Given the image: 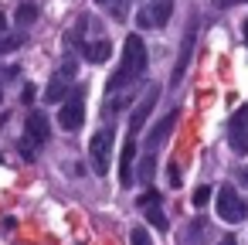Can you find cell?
<instances>
[{
  "label": "cell",
  "mask_w": 248,
  "mask_h": 245,
  "mask_svg": "<svg viewBox=\"0 0 248 245\" xmlns=\"http://www.w3.org/2000/svg\"><path fill=\"white\" fill-rule=\"evenodd\" d=\"M143 72H146V45H143L140 34H129L126 45H123V65H119V72L109 79L106 96L123 92V89H133L136 79H143Z\"/></svg>",
  "instance_id": "obj_1"
},
{
  "label": "cell",
  "mask_w": 248,
  "mask_h": 245,
  "mask_svg": "<svg viewBox=\"0 0 248 245\" xmlns=\"http://www.w3.org/2000/svg\"><path fill=\"white\" fill-rule=\"evenodd\" d=\"M48 140H51V123H48V116H45L41 109H31L28 119H24V136L17 140V153H21L24 160H34L38 150H41Z\"/></svg>",
  "instance_id": "obj_2"
},
{
  "label": "cell",
  "mask_w": 248,
  "mask_h": 245,
  "mask_svg": "<svg viewBox=\"0 0 248 245\" xmlns=\"http://www.w3.org/2000/svg\"><path fill=\"white\" fill-rule=\"evenodd\" d=\"M112 143H116L112 126H102V130L92 136V143H89V160H92V170H95L99 177L109 174V163H112Z\"/></svg>",
  "instance_id": "obj_3"
},
{
  "label": "cell",
  "mask_w": 248,
  "mask_h": 245,
  "mask_svg": "<svg viewBox=\"0 0 248 245\" xmlns=\"http://www.w3.org/2000/svg\"><path fill=\"white\" fill-rule=\"evenodd\" d=\"M217 218H224L228 225H238L248 218V201L234 191V187H221L217 191Z\"/></svg>",
  "instance_id": "obj_4"
},
{
  "label": "cell",
  "mask_w": 248,
  "mask_h": 245,
  "mask_svg": "<svg viewBox=\"0 0 248 245\" xmlns=\"http://www.w3.org/2000/svg\"><path fill=\"white\" fill-rule=\"evenodd\" d=\"M228 143L234 153H248V106H238L234 116L228 119Z\"/></svg>",
  "instance_id": "obj_5"
},
{
  "label": "cell",
  "mask_w": 248,
  "mask_h": 245,
  "mask_svg": "<svg viewBox=\"0 0 248 245\" xmlns=\"http://www.w3.org/2000/svg\"><path fill=\"white\" fill-rule=\"evenodd\" d=\"M58 123L68 130V133H75V130H82V123H85V99H82V89L78 92H72L65 102H62V113H58Z\"/></svg>",
  "instance_id": "obj_6"
},
{
  "label": "cell",
  "mask_w": 248,
  "mask_h": 245,
  "mask_svg": "<svg viewBox=\"0 0 248 245\" xmlns=\"http://www.w3.org/2000/svg\"><path fill=\"white\" fill-rule=\"evenodd\" d=\"M156 99H160V85H150V89H146V96L136 102V109H133V116H129V136H136V133L143 130V123L150 119V113H153Z\"/></svg>",
  "instance_id": "obj_7"
},
{
  "label": "cell",
  "mask_w": 248,
  "mask_h": 245,
  "mask_svg": "<svg viewBox=\"0 0 248 245\" xmlns=\"http://www.w3.org/2000/svg\"><path fill=\"white\" fill-rule=\"evenodd\" d=\"M170 11H173V0H153L146 11L136 14V24L140 28H163L170 21Z\"/></svg>",
  "instance_id": "obj_8"
},
{
  "label": "cell",
  "mask_w": 248,
  "mask_h": 245,
  "mask_svg": "<svg viewBox=\"0 0 248 245\" xmlns=\"http://www.w3.org/2000/svg\"><path fill=\"white\" fill-rule=\"evenodd\" d=\"M173 126H177V113H167V116H163L153 130H150V136H146V150L153 153L156 147H163V140L170 136V130H173Z\"/></svg>",
  "instance_id": "obj_9"
},
{
  "label": "cell",
  "mask_w": 248,
  "mask_h": 245,
  "mask_svg": "<svg viewBox=\"0 0 248 245\" xmlns=\"http://www.w3.org/2000/svg\"><path fill=\"white\" fill-rule=\"evenodd\" d=\"M133 160H136V140L126 136V143H123V157H119V180H123V187L133 184Z\"/></svg>",
  "instance_id": "obj_10"
},
{
  "label": "cell",
  "mask_w": 248,
  "mask_h": 245,
  "mask_svg": "<svg viewBox=\"0 0 248 245\" xmlns=\"http://www.w3.org/2000/svg\"><path fill=\"white\" fill-rule=\"evenodd\" d=\"M82 55H85L92 65H106V62H109V55H112V45H109L106 38H95V41H89V45L82 48Z\"/></svg>",
  "instance_id": "obj_11"
},
{
  "label": "cell",
  "mask_w": 248,
  "mask_h": 245,
  "mask_svg": "<svg viewBox=\"0 0 248 245\" xmlns=\"http://www.w3.org/2000/svg\"><path fill=\"white\" fill-rule=\"evenodd\" d=\"M194 34H197V24H190V31H187V38H184V45H180V58H177V68H173V85L180 82V75H184V68H187V62H190V51H194Z\"/></svg>",
  "instance_id": "obj_12"
},
{
  "label": "cell",
  "mask_w": 248,
  "mask_h": 245,
  "mask_svg": "<svg viewBox=\"0 0 248 245\" xmlns=\"http://www.w3.org/2000/svg\"><path fill=\"white\" fill-rule=\"evenodd\" d=\"M68 96H72V89H68V79H62V75L51 79L48 89H45V102H65Z\"/></svg>",
  "instance_id": "obj_13"
},
{
  "label": "cell",
  "mask_w": 248,
  "mask_h": 245,
  "mask_svg": "<svg viewBox=\"0 0 248 245\" xmlns=\"http://www.w3.org/2000/svg\"><path fill=\"white\" fill-rule=\"evenodd\" d=\"M38 17H41V7H38V4H31V0H24V4H17V14H14L17 28H31V24H34Z\"/></svg>",
  "instance_id": "obj_14"
},
{
  "label": "cell",
  "mask_w": 248,
  "mask_h": 245,
  "mask_svg": "<svg viewBox=\"0 0 248 245\" xmlns=\"http://www.w3.org/2000/svg\"><path fill=\"white\" fill-rule=\"evenodd\" d=\"M24 41H28V34H24V31H7V34H0V55L17 51Z\"/></svg>",
  "instance_id": "obj_15"
},
{
  "label": "cell",
  "mask_w": 248,
  "mask_h": 245,
  "mask_svg": "<svg viewBox=\"0 0 248 245\" xmlns=\"http://www.w3.org/2000/svg\"><path fill=\"white\" fill-rule=\"evenodd\" d=\"M95 7H102L109 17H116V21H123L126 17V0H95Z\"/></svg>",
  "instance_id": "obj_16"
},
{
  "label": "cell",
  "mask_w": 248,
  "mask_h": 245,
  "mask_svg": "<svg viewBox=\"0 0 248 245\" xmlns=\"http://www.w3.org/2000/svg\"><path fill=\"white\" fill-rule=\"evenodd\" d=\"M146 218H150V225H153V228H160V231H167V218H163V211H160V204H153V208H146Z\"/></svg>",
  "instance_id": "obj_17"
},
{
  "label": "cell",
  "mask_w": 248,
  "mask_h": 245,
  "mask_svg": "<svg viewBox=\"0 0 248 245\" xmlns=\"http://www.w3.org/2000/svg\"><path fill=\"white\" fill-rule=\"evenodd\" d=\"M153 163H156V160H153V153L140 160V180H143V184H150V180H153Z\"/></svg>",
  "instance_id": "obj_18"
},
{
  "label": "cell",
  "mask_w": 248,
  "mask_h": 245,
  "mask_svg": "<svg viewBox=\"0 0 248 245\" xmlns=\"http://www.w3.org/2000/svg\"><path fill=\"white\" fill-rule=\"evenodd\" d=\"M129 242H133V245H153V238H150V231H146V228H133Z\"/></svg>",
  "instance_id": "obj_19"
},
{
  "label": "cell",
  "mask_w": 248,
  "mask_h": 245,
  "mask_svg": "<svg viewBox=\"0 0 248 245\" xmlns=\"http://www.w3.org/2000/svg\"><path fill=\"white\" fill-rule=\"evenodd\" d=\"M190 201H194V208H204V204H207V201H211V187H197V191H194V197H190Z\"/></svg>",
  "instance_id": "obj_20"
},
{
  "label": "cell",
  "mask_w": 248,
  "mask_h": 245,
  "mask_svg": "<svg viewBox=\"0 0 248 245\" xmlns=\"http://www.w3.org/2000/svg\"><path fill=\"white\" fill-rule=\"evenodd\" d=\"M136 204H140V208H153V204H160V194H156V191H146V194H140Z\"/></svg>",
  "instance_id": "obj_21"
},
{
  "label": "cell",
  "mask_w": 248,
  "mask_h": 245,
  "mask_svg": "<svg viewBox=\"0 0 248 245\" xmlns=\"http://www.w3.org/2000/svg\"><path fill=\"white\" fill-rule=\"evenodd\" d=\"M167 177H170V184H173V187H177V184H180V170H177V167H173V163H170V167H167Z\"/></svg>",
  "instance_id": "obj_22"
},
{
  "label": "cell",
  "mask_w": 248,
  "mask_h": 245,
  "mask_svg": "<svg viewBox=\"0 0 248 245\" xmlns=\"http://www.w3.org/2000/svg\"><path fill=\"white\" fill-rule=\"evenodd\" d=\"M234 4H245V0H217V7H234Z\"/></svg>",
  "instance_id": "obj_23"
},
{
  "label": "cell",
  "mask_w": 248,
  "mask_h": 245,
  "mask_svg": "<svg viewBox=\"0 0 248 245\" xmlns=\"http://www.w3.org/2000/svg\"><path fill=\"white\" fill-rule=\"evenodd\" d=\"M0 34H7V17L0 14Z\"/></svg>",
  "instance_id": "obj_24"
},
{
  "label": "cell",
  "mask_w": 248,
  "mask_h": 245,
  "mask_svg": "<svg viewBox=\"0 0 248 245\" xmlns=\"http://www.w3.org/2000/svg\"><path fill=\"white\" fill-rule=\"evenodd\" d=\"M217 245H238V242H234V238H231V235H228V238H221V242H217Z\"/></svg>",
  "instance_id": "obj_25"
},
{
  "label": "cell",
  "mask_w": 248,
  "mask_h": 245,
  "mask_svg": "<svg viewBox=\"0 0 248 245\" xmlns=\"http://www.w3.org/2000/svg\"><path fill=\"white\" fill-rule=\"evenodd\" d=\"M241 180H245V184H248V167H245V170H241Z\"/></svg>",
  "instance_id": "obj_26"
},
{
  "label": "cell",
  "mask_w": 248,
  "mask_h": 245,
  "mask_svg": "<svg viewBox=\"0 0 248 245\" xmlns=\"http://www.w3.org/2000/svg\"><path fill=\"white\" fill-rule=\"evenodd\" d=\"M245 45H248V21H245Z\"/></svg>",
  "instance_id": "obj_27"
},
{
  "label": "cell",
  "mask_w": 248,
  "mask_h": 245,
  "mask_svg": "<svg viewBox=\"0 0 248 245\" xmlns=\"http://www.w3.org/2000/svg\"><path fill=\"white\" fill-rule=\"evenodd\" d=\"M0 163H4V153H0Z\"/></svg>",
  "instance_id": "obj_28"
},
{
  "label": "cell",
  "mask_w": 248,
  "mask_h": 245,
  "mask_svg": "<svg viewBox=\"0 0 248 245\" xmlns=\"http://www.w3.org/2000/svg\"><path fill=\"white\" fill-rule=\"evenodd\" d=\"M0 99H4V89H0Z\"/></svg>",
  "instance_id": "obj_29"
}]
</instances>
